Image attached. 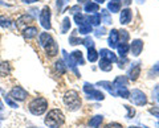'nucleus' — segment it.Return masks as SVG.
<instances>
[{
	"label": "nucleus",
	"instance_id": "f257e3e1",
	"mask_svg": "<svg viewBox=\"0 0 159 128\" xmlns=\"http://www.w3.org/2000/svg\"><path fill=\"white\" fill-rule=\"evenodd\" d=\"M64 122H65V116L60 110H51L48 112V115L45 116V119H44V123L49 127V128H58L64 124Z\"/></svg>",
	"mask_w": 159,
	"mask_h": 128
},
{
	"label": "nucleus",
	"instance_id": "f03ea898",
	"mask_svg": "<svg viewBox=\"0 0 159 128\" xmlns=\"http://www.w3.org/2000/svg\"><path fill=\"white\" fill-rule=\"evenodd\" d=\"M64 103L70 111H76L81 107V98L76 90H69L64 95Z\"/></svg>",
	"mask_w": 159,
	"mask_h": 128
},
{
	"label": "nucleus",
	"instance_id": "7ed1b4c3",
	"mask_svg": "<svg viewBox=\"0 0 159 128\" xmlns=\"http://www.w3.org/2000/svg\"><path fill=\"white\" fill-rule=\"evenodd\" d=\"M28 108H29V111H31V114H33V115H36V116L43 115L48 108V100L45 98H41V96L34 98L33 100L29 102Z\"/></svg>",
	"mask_w": 159,
	"mask_h": 128
},
{
	"label": "nucleus",
	"instance_id": "20e7f679",
	"mask_svg": "<svg viewBox=\"0 0 159 128\" xmlns=\"http://www.w3.org/2000/svg\"><path fill=\"white\" fill-rule=\"evenodd\" d=\"M129 99L131 100L133 105L135 106H145L147 103V96L143 91L138 90V88H135V90H133L130 92V96H129Z\"/></svg>",
	"mask_w": 159,
	"mask_h": 128
},
{
	"label": "nucleus",
	"instance_id": "39448f33",
	"mask_svg": "<svg viewBox=\"0 0 159 128\" xmlns=\"http://www.w3.org/2000/svg\"><path fill=\"white\" fill-rule=\"evenodd\" d=\"M84 91L86 92L89 99H96V100H103L105 99L103 92L97 90V88H94V86L90 85V83H85V85H84Z\"/></svg>",
	"mask_w": 159,
	"mask_h": 128
},
{
	"label": "nucleus",
	"instance_id": "423d86ee",
	"mask_svg": "<svg viewBox=\"0 0 159 128\" xmlns=\"http://www.w3.org/2000/svg\"><path fill=\"white\" fill-rule=\"evenodd\" d=\"M9 96L13 98L15 100H19V102H23L25 100V98L28 96V92L24 90L21 86H15L11 91H9Z\"/></svg>",
	"mask_w": 159,
	"mask_h": 128
},
{
	"label": "nucleus",
	"instance_id": "0eeeda50",
	"mask_svg": "<svg viewBox=\"0 0 159 128\" xmlns=\"http://www.w3.org/2000/svg\"><path fill=\"white\" fill-rule=\"evenodd\" d=\"M40 23H41L43 28H45L47 31L52 28L51 25V9L48 7H44L43 11H41V15H40Z\"/></svg>",
	"mask_w": 159,
	"mask_h": 128
},
{
	"label": "nucleus",
	"instance_id": "6e6552de",
	"mask_svg": "<svg viewBox=\"0 0 159 128\" xmlns=\"http://www.w3.org/2000/svg\"><path fill=\"white\" fill-rule=\"evenodd\" d=\"M113 87H114V91H116V96H117V90H121V88H125L127 87V78L125 75H119L117 77L113 82Z\"/></svg>",
	"mask_w": 159,
	"mask_h": 128
},
{
	"label": "nucleus",
	"instance_id": "1a4fd4ad",
	"mask_svg": "<svg viewBox=\"0 0 159 128\" xmlns=\"http://www.w3.org/2000/svg\"><path fill=\"white\" fill-rule=\"evenodd\" d=\"M139 74H141V63H134V65H131V67L129 69V71H127L129 79L130 81H137Z\"/></svg>",
	"mask_w": 159,
	"mask_h": 128
},
{
	"label": "nucleus",
	"instance_id": "9d476101",
	"mask_svg": "<svg viewBox=\"0 0 159 128\" xmlns=\"http://www.w3.org/2000/svg\"><path fill=\"white\" fill-rule=\"evenodd\" d=\"M62 54H64V60H65V62H66V66H70L72 69H73V71L76 73V75L77 77H80V74H78V71H77V69H76V66H77V63H76V61L73 60V57H72V54L69 56V54L66 53V50H62Z\"/></svg>",
	"mask_w": 159,
	"mask_h": 128
},
{
	"label": "nucleus",
	"instance_id": "9b49d317",
	"mask_svg": "<svg viewBox=\"0 0 159 128\" xmlns=\"http://www.w3.org/2000/svg\"><path fill=\"white\" fill-rule=\"evenodd\" d=\"M130 50L133 53V56L138 57L139 54H141V52L143 50V42L141 40H134L133 44H131V46H130Z\"/></svg>",
	"mask_w": 159,
	"mask_h": 128
},
{
	"label": "nucleus",
	"instance_id": "f8f14e48",
	"mask_svg": "<svg viewBox=\"0 0 159 128\" xmlns=\"http://www.w3.org/2000/svg\"><path fill=\"white\" fill-rule=\"evenodd\" d=\"M45 52H47V54L48 56H51V57H53V56H56L57 54V52H58V48H57V45H56V42H54V40L52 38L51 41H49L45 46Z\"/></svg>",
	"mask_w": 159,
	"mask_h": 128
},
{
	"label": "nucleus",
	"instance_id": "ddd939ff",
	"mask_svg": "<svg viewBox=\"0 0 159 128\" xmlns=\"http://www.w3.org/2000/svg\"><path fill=\"white\" fill-rule=\"evenodd\" d=\"M119 41V37H118V31L117 29H113V31L110 32V34H109V45H110L111 48H117L118 46V42Z\"/></svg>",
	"mask_w": 159,
	"mask_h": 128
},
{
	"label": "nucleus",
	"instance_id": "4468645a",
	"mask_svg": "<svg viewBox=\"0 0 159 128\" xmlns=\"http://www.w3.org/2000/svg\"><path fill=\"white\" fill-rule=\"evenodd\" d=\"M99 54H101V58H103V60H106V61H110V62H116L117 61L116 54H114L111 50H107V49H101Z\"/></svg>",
	"mask_w": 159,
	"mask_h": 128
},
{
	"label": "nucleus",
	"instance_id": "2eb2a0df",
	"mask_svg": "<svg viewBox=\"0 0 159 128\" xmlns=\"http://www.w3.org/2000/svg\"><path fill=\"white\" fill-rule=\"evenodd\" d=\"M131 17H133V15H131V11L129 8L126 9H123V11L121 12V17H119V21H121V24H129L131 21Z\"/></svg>",
	"mask_w": 159,
	"mask_h": 128
},
{
	"label": "nucleus",
	"instance_id": "dca6fc26",
	"mask_svg": "<svg viewBox=\"0 0 159 128\" xmlns=\"http://www.w3.org/2000/svg\"><path fill=\"white\" fill-rule=\"evenodd\" d=\"M74 21L77 23L78 27H82V25H86V24H90V23H89V17L88 16H84L82 13L74 15Z\"/></svg>",
	"mask_w": 159,
	"mask_h": 128
},
{
	"label": "nucleus",
	"instance_id": "f3484780",
	"mask_svg": "<svg viewBox=\"0 0 159 128\" xmlns=\"http://www.w3.org/2000/svg\"><path fill=\"white\" fill-rule=\"evenodd\" d=\"M11 73V65L8 62H0V77H7Z\"/></svg>",
	"mask_w": 159,
	"mask_h": 128
},
{
	"label": "nucleus",
	"instance_id": "a211bd4d",
	"mask_svg": "<svg viewBox=\"0 0 159 128\" xmlns=\"http://www.w3.org/2000/svg\"><path fill=\"white\" fill-rule=\"evenodd\" d=\"M107 8L109 11L114 12H119V8H121V0H110L107 4Z\"/></svg>",
	"mask_w": 159,
	"mask_h": 128
},
{
	"label": "nucleus",
	"instance_id": "6ab92c4d",
	"mask_svg": "<svg viewBox=\"0 0 159 128\" xmlns=\"http://www.w3.org/2000/svg\"><path fill=\"white\" fill-rule=\"evenodd\" d=\"M37 33H39V31H37L36 27H28V28L24 29V37L25 38H32V37L36 36Z\"/></svg>",
	"mask_w": 159,
	"mask_h": 128
},
{
	"label": "nucleus",
	"instance_id": "aec40b11",
	"mask_svg": "<svg viewBox=\"0 0 159 128\" xmlns=\"http://www.w3.org/2000/svg\"><path fill=\"white\" fill-rule=\"evenodd\" d=\"M103 120V116L102 115H97L90 119V122H89V126H90L92 128H98L99 126H101V123Z\"/></svg>",
	"mask_w": 159,
	"mask_h": 128
},
{
	"label": "nucleus",
	"instance_id": "412c9836",
	"mask_svg": "<svg viewBox=\"0 0 159 128\" xmlns=\"http://www.w3.org/2000/svg\"><path fill=\"white\" fill-rule=\"evenodd\" d=\"M32 21H33V17H32V16L24 15V16L19 17V20H17V27L21 28L23 25H25V24H28V23H32Z\"/></svg>",
	"mask_w": 159,
	"mask_h": 128
},
{
	"label": "nucleus",
	"instance_id": "4be33fe9",
	"mask_svg": "<svg viewBox=\"0 0 159 128\" xmlns=\"http://www.w3.org/2000/svg\"><path fill=\"white\" fill-rule=\"evenodd\" d=\"M52 40V36L49 33H41L40 34V37H39V41H40V45H41L43 48L47 45V44Z\"/></svg>",
	"mask_w": 159,
	"mask_h": 128
},
{
	"label": "nucleus",
	"instance_id": "5701e85b",
	"mask_svg": "<svg viewBox=\"0 0 159 128\" xmlns=\"http://www.w3.org/2000/svg\"><path fill=\"white\" fill-rule=\"evenodd\" d=\"M98 86H102V87H105L106 90L110 92V94L113 96H116V91H114V87H113V83L111 82H107V81H102V82H99L98 83Z\"/></svg>",
	"mask_w": 159,
	"mask_h": 128
},
{
	"label": "nucleus",
	"instance_id": "b1692460",
	"mask_svg": "<svg viewBox=\"0 0 159 128\" xmlns=\"http://www.w3.org/2000/svg\"><path fill=\"white\" fill-rule=\"evenodd\" d=\"M88 17H89L90 25H99V24H101V15L99 13H94L92 16H88Z\"/></svg>",
	"mask_w": 159,
	"mask_h": 128
},
{
	"label": "nucleus",
	"instance_id": "393cba45",
	"mask_svg": "<svg viewBox=\"0 0 159 128\" xmlns=\"http://www.w3.org/2000/svg\"><path fill=\"white\" fill-rule=\"evenodd\" d=\"M99 69L103 71H110L111 70V62L101 58V61H99Z\"/></svg>",
	"mask_w": 159,
	"mask_h": 128
},
{
	"label": "nucleus",
	"instance_id": "a878e982",
	"mask_svg": "<svg viewBox=\"0 0 159 128\" xmlns=\"http://www.w3.org/2000/svg\"><path fill=\"white\" fill-rule=\"evenodd\" d=\"M72 57H73V60L76 61L77 65H84V58H82V53L80 52V50H76V52H73L72 53Z\"/></svg>",
	"mask_w": 159,
	"mask_h": 128
},
{
	"label": "nucleus",
	"instance_id": "bb28decb",
	"mask_svg": "<svg viewBox=\"0 0 159 128\" xmlns=\"http://www.w3.org/2000/svg\"><path fill=\"white\" fill-rule=\"evenodd\" d=\"M88 60L90 62H96L98 60V53L94 50V48L88 49Z\"/></svg>",
	"mask_w": 159,
	"mask_h": 128
},
{
	"label": "nucleus",
	"instance_id": "cd10ccee",
	"mask_svg": "<svg viewBox=\"0 0 159 128\" xmlns=\"http://www.w3.org/2000/svg\"><path fill=\"white\" fill-rule=\"evenodd\" d=\"M118 53L121 57H126V54L129 52V49H130V46L127 45V44H121V45H118Z\"/></svg>",
	"mask_w": 159,
	"mask_h": 128
},
{
	"label": "nucleus",
	"instance_id": "c85d7f7f",
	"mask_svg": "<svg viewBox=\"0 0 159 128\" xmlns=\"http://www.w3.org/2000/svg\"><path fill=\"white\" fill-rule=\"evenodd\" d=\"M84 9H85L86 12H97L99 9V7H98L97 3H86L85 7H84Z\"/></svg>",
	"mask_w": 159,
	"mask_h": 128
},
{
	"label": "nucleus",
	"instance_id": "c756f323",
	"mask_svg": "<svg viewBox=\"0 0 159 128\" xmlns=\"http://www.w3.org/2000/svg\"><path fill=\"white\" fill-rule=\"evenodd\" d=\"M54 67H56V70L60 73V74H64V73L66 71V65L62 61H57L54 63Z\"/></svg>",
	"mask_w": 159,
	"mask_h": 128
},
{
	"label": "nucleus",
	"instance_id": "7c9ffc66",
	"mask_svg": "<svg viewBox=\"0 0 159 128\" xmlns=\"http://www.w3.org/2000/svg\"><path fill=\"white\" fill-rule=\"evenodd\" d=\"M69 29H70V19L69 17H65L62 20V28H61V32L62 33H66Z\"/></svg>",
	"mask_w": 159,
	"mask_h": 128
},
{
	"label": "nucleus",
	"instance_id": "2f4dec72",
	"mask_svg": "<svg viewBox=\"0 0 159 128\" xmlns=\"http://www.w3.org/2000/svg\"><path fill=\"white\" fill-rule=\"evenodd\" d=\"M148 75H150V77H159V62H157L155 65L150 69Z\"/></svg>",
	"mask_w": 159,
	"mask_h": 128
},
{
	"label": "nucleus",
	"instance_id": "473e14b6",
	"mask_svg": "<svg viewBox=\"0 0 159 128\" xmlns=\"http://www.w3.org/2000/svg\"><path fill=\"white\" fill-rule=\"evenodd\" d=\"M118 37H119V40H121V44H126V41L129 40V33H127V31L118 32Z\"/></svg>",
	"mask_w": 159,
	"mask_h": 128
},
{
	"label": "nucleus",
	"instance_id": "72a5a7b5",
	"mask_svg": "<svg viewBox=\"0 0 159 128\" xmlns=\"http://www.w3.org/2000/svg\"><path fill=\"white\" fill-rule=\"evenodd\" d=\"M0 27L3 28H9L11 27V20L7 19L6 16H0Z\"/></svg>",
	"mask_w": 159,
	"mask_h": 128
},
{
	"label": "nucleus",
	"instance_id": "f704fd0d",
	"mask_svg": "<svg viewBox=\"0 0 159 128\" xmlns=\"http://www.w3.org/2000/svg\"><path fill=\"white\" fill-rule=\"evenodd\" d=\"M93 31V28L90 24H86V25H82V27H80V33L81 34H88V33H90Z\"/></svg>",
	"mask_w": 159,
	"mask_h": 128
},
{
	"label": "nucleus",
	"instance_id": "c9c22d12",
	"mask_svg": "<svg viewBox=\"0 0 159 128\" xmlns=\"http://www.w3.org/2000/svg\"><path fill=\"white\" fill-rule=\"evenodd\" d=\"M101 16L103 17V21H105L106 24H111V17H110V15H109V12L106 11V9L101 11Z\"/></svg>",
	"mask_w": 159,
	"mask_h": 128
},
{
	"label": "nucleus",
	"instance_id": "e433bc0d",
	"mask_svg": "<svg viewBox=\"0 0 159 128\" xmlns=\"http://www.w3.org/2000/svg\"><path fill=\"white\" fill-rule=\"evenodd\" d=\"M4 100H6V103H7L9 107H12V108H17V107H19V106H17V103H16V102H13L9 95H6V96H4Z\"/></svg>",
	"mask_w": 159,
	"mask_h": 128
},
{
	"label": "nucleus",
	"instance_id": "4c0bfd02",
	"mask_svg": "<svg viewBox=\"0 0 159 128\" xmlns=\"http://www.w3.org/2000/svg\"><path fill=\"white\" fill-rule=\"evenodd\" d=\"M82 44H84V45H85L88 49L94 48V41L92 40L90 37H86V38H84V40H82Z\"/></svg>",
	"mask_w": 159,
	"mask_h": 128
},
{
	"label": "nucleus",
	"instance_id": "58836bf2",
	"mask_svg": "<svg viewBox=\"0 0 159 128\" xmlns=\"http://www.w3.org/2000/svg\"><path fill=\"white\" fill-rule=\"evenodd\" d=\"M69 2V0H57V11H58V13H61L62 12V8H64V6Z\"/></svg>",
	"mask_w": 159,
	"mask_h": 128
},
{
	"label": "nucleus",
	"instance_id": "ea45409f",
	"mask_svg": "<svg viewBox=\"0 0 159 128\" xmlns=\"http://www.w3.org/2000/svg\"><path fill=\"white\" fill-rule=\"evenodd\" d=\"M127 110V115H126V117L127 119H131V117L135 115V111H134V108H131V107H129V106H123Z\"/></svg>",
	"mask_w": 159,
	"mask_h": 128
},
{
	"label": "nucleus",
	"instance_id": "a19ab883",
	"mask_svg": "<svg viewBox=\"0 0 159 128\" xmlns=\"http://www.w3.org/2000/svg\"><path fill=\"white\" fill-rule=\"evenodd\" d=\"M152 96H154V99L159 103V85H157L155 88L152 90Z\"/></svg>",
	"mask_w": 159,
	"mask_h": 128
},
{
	"label": "nucleus",
	"instance_id": "79ce46f5",
	"mask_svg": "<svg viewBox=\"0 0 159 128\" xmlns=\"http://www.w3.org/2000/svg\"><path fill=\"white\" fill-rule=\"evenodd\" d=\"M69 44H72V45H77V44H82V40H80V38L72 36L69 38Z\"/></svg>",
	"mask_w": 159,
	"mask_h": 128
},
{
	"label": "nucleus",
	"instance_id": "37998d69",
	"mask_svg": "<svg viewBox=\"0 0 159 128\" xmlns=\"http://www.w3.org/2000/svg\"><path fill=\"white\" fill-rule=\"evenodd\" d=\"M69 12H72V13H74V15L81 13V7H80V6H73V7L69 8Z\"/></svg>",
	"mask_w": 159,
	"mask_h": 128
},
{
	"label": "nucleus",
	"instance_id": "c03bdc74",
	"mask_svg": "<svg viewBox=\"0 0 159 128\" xmlns=\"http://www.w3.org/2000/svg\"><path fill=\"white\" fill-rule=\"evenodd\" d=\"M105 128H123V127H122V124H119V123L113 122V123H109V124H106Z\"/></svg>",
	"mask_w": 159,
	"mask_h": 128
},
{
	"label": "nucleus",
	"instance_id": "a18cd8bd",
	"mask_svg": "<svg viewBox=\"0 0 159 128\" xmlns=\"http://www.w3.org/2000/svg\"><path fill=\"white\" fill-rule=\"evenodd\" d=\"M150 114H152L154 116L159 117V108H151V110H150Z\"/></svg>",
	"mask_w": 159,
	"mask_h": 128
},
{
	"label": "nucleus",
	"instance_id": "49530a36",
	"mask_svg": "<svg viewBox=\"0 0 159 128\" xmlns=\"http://www.w3.org/2000/svg\"><path fill=\"white\" fill-rule=\"evenodd\" d=\"M105 33V28H101V29H97L96 31V36L99 37V36H102V34Z\"/></svg>",
	"mask_w": 159,
	"mask_h": 128
},
{
	"label": "nucleus",
	"instance_id": "de8ad7c7",
	"mask_svg": "<svg viewBox=\"0 0 159 128\" xmlns=\"http://www.w3.org/2000/svg\"><path fill=\"white\" fill-rule=\"evenodd\" d=\"M23 3H27V4H31V3H34V2H37V0H21Z\"/></svg>",
	"mask_w": 159,
	"mask_h": 128
},
{
	"label": "nucleus",
	"instance_id": "09e8293b",
	"mask_svg": "<svg viewBox=\"0 0 159 128\" xmlns=\"http://www.w3.org/2000/svg\"><path fill=\"white\" fill-rule=\"evenodd\" d=\"M123 4H126V6H130V3H131V0H122Z\"/></svg>",
	"mask_w": 159,
	"mask_h": 128
},
{
	"label": "nucleus",
	"instance_id": "8fccbe9b",
	"mask_svg": "<svg viewBox=\"0 0 159 128\" xmlns=\"http://www.w3.org/2000/svg\"><path fill=\"white\" fill-rule=\"evenodd\" d=\"M88 2H90V0H78V3H88Z\"/></svg>",
	"mask_w": 159,
	"mask_h": 128
},
{
	"label": "nucleus",
	"instance_id": "3c124183",
	"mask_svg": "<svg viewBox=\"0 0 159 128\" xmlns=\"http://www.w3.org/2000/svg\"><path fill=\"white\" fill-rule=\"evenodd\" d=\"M3 110V103H2V100H0V111Z\"/></svg>",
	"mask_w": 159,
	"mask_h": 128
},
{
	"label": "nucleus",
	"instance_id": "603ef678",
	"mask_svg": "<svg viewBox=\"0 0 159 128\" xmlns=\"http://www.w3.org/2000/svg\"><path fill=\"white\" fill-rule=\"evenodd\" d=\"M96 2H97V3H103L105 0H96Z\"/></svg>",
	"mask_w": 159,
	"mask_h": 128
},
{
	"label": "nucleus",
	"instance_id": "864d4df0",
	"mask_svg": "<svg viewBox=\"0 0 159 128\" xmlns=\"http://www.w3.org/2000/svg\"><path fill=\"white\" fill-rule=\"evenodd\" d=\"M143 2H145V0H138V3H143Z\"/></svg>",
	"mask_w": 159,
	"mask_h": 128
},
{
	"label": "nucleus",
	"instance_id": "5fc2aeb1",
	"mask_svg": "<svg viewBox=\"0 0 159 128\" xmlns=\"http://www.w3.org/2000/svg\"><path fill=\"white\" fill-rule=\"evenodd\" d=\"M129 128H139V127H129Z\"/></svg>",
	"mask_w": 159,
	"mask_h": 128
},
{
	"label": "nucleus",
	"instance_id": "6e6d98bb",
	"mask_svg": "<svg viewBox=\"0 0 159 128\" xmlns=\"http://www.w3.org/2000/svg\"><path fill=\"white\" fill-rule=\"evenodd\" d=\"M0 124H2V117H0Z\"/></svg>",
	"mask_w": 159,
	"mask_h": 128
},
{
	"label": "nucleus",
	"instance_id": "4d7b16f0",
	"mask_svg": "<svg viewBox=\"0 0 159 128\" xmlns=\"http://www.w3.org/2000/svg\"><path fill=\"white\" fill-rule=\"evenodd\" d=\"M0 40H2V34H0Z\"/></svg>",
	"mask_w": 159,
	"mask_h": 128
},
{
	"label": "nucleus",
	"instance_id": "13d9d810",
	"mask_svg": "<svg viewBox=\"0 0 159 128\" xmlns=\"http://www.w3.org/2000/svg\"><path fill=\"white\" fill-rule=\"evenodd\" d=\"M0 90H2V88H0Z\"/></svg>",
	"mask_w": 159,
	"mask_h": 128
}]
</instances>
